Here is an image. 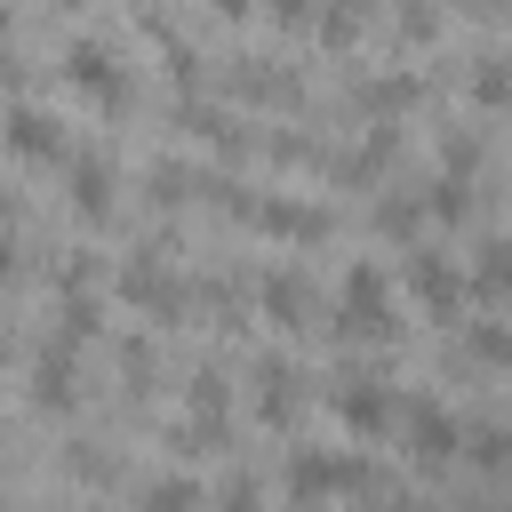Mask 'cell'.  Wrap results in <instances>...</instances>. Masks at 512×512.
<instances>
[{
	"label": "cell",
	"instance_id": "cell-18",
	"mask_svg": "<svg viewBox=\"0 0 512 512\" xmlns=\"http://www.w3.org/2000/svg\"><path fill=\"white\" fill-rule=\"evenodd\" d=\"M472 288H480V296H512V240H488V248H480Z\"/></svg>",
	"mask_w": 512,
	"mask_h": 512
},
{
	"label": "cell",
	"instance_id": "cell-12",
	"mask_svg": "<svg viewBox=\"0 0 512 512\" xmlns=\"http://www.w3.org/2000/svg\"><path fill=\"white\" fill-rule=\"evenodd\" d=\"M296 408H304V392H296V368H288L280 352H264V360H256V416L288 432V424H296Z\"/></svg>",
	"mask_w": 512,
	"mask_h": 512
},
{
	"label": "cell",
	"instance_id": "cell-8",
	"mask_svg": "<svg viewBox=\"0 0 512 512\" xmlns=\"http://www.w3.org/2000/svg\"><path fill=\"white\" fill-rule=\"evenodd\" d=\"M8 144H16L24 168H64V160H72V152H64V128H56L40 104H16V112H8Z\"/></svg>",
	"mask_w": 512,
	"mask_h": 512
},
{
	"label": "cell",
	"instance_id": "cell-26",
	"mask_svg": "<svg viewBox=\"0 0 512 512\" xmlns=\"http://www.w3.org/2000/svg\"><path fill=\"white\" fill-rule=\"evenodd\" d=\"M472 352H480V360H496V368L512 376V336H504V328H480V336H472Z\"/></svg>",
	"mask_w": 512,
	"mask_h": 512
},
{
	"label": "cell",
	"instance_id": "cell-4",
	"mask_svg": "<svg viewBox=\"0 0 512 512\" xmlns=\"http://www.w3.org/2000/svg\"><path fill=\"white\" fill-rule=\"evenodd\" d=\"M368 488H384L368 464H352V456H296L288 464V496H368Z\"/></svg>",
	"mask_w": 512,
	"mask_h": 512
},
{
	"label": "cell",
	"instance_id": "cell-28",
	"mask_svg": "<svg viewBox=\"0 0 512 512\" xmlns=\"http://www.w3.org/2000/svg\"><path fill=\"white\" fill-rule=\"evenodd\" d=\"M216 8H224V16H248V8H256V0H216Z\"/></svg>",
	"mask_w": 512,
	"mask_h": 512
},
{
	"label": "cell",
	"instance_id": "cell-30",
	"mask_svg": "<svg viewBox=\"0 0 512 512\" xmlns=\"http://www.w3.org/2000/svg\"><path fill=\"white\" fill-rule=\"evenodd\" d=\"M56 8H64V16H80V8H88V0H56Z\"/></svg>",
	"mask_w": 512,
	"mask_h": 512
},
{
	"label": "cell",
	"instance_id": "cell-20",
	"mask_svg": "<svg viewBox=\"0 0 512 512\" xmlns=\"http://www.w3.org/2000/svg\"><path fill=\"white\" fill-rule=\"evenodd\" d=\"M184 128L200 144H216V152H240V120H224V112H184Z\"/></svg>",
	"mask_w": 512,
	"mask_h": 512
},
{
	"label": "cell",
	"instance_id": "cell-17",
	"mask_svg": "<svg viewBox=\"0 0 512 512\" xmlns=\"http://www.w3.org/2000/svg\"><path fill=\"white\" fill-rule=\"evenodd\" d=\"M464 456L480 472H512V432L504 424H480V432H464Z\"/></svg>",
	"mask_w": 512,
	"mask_h": 512
},
{
	"label": "cell",
	"instance_id": "cell-22",
	"mask_svg": "<svg viewBox=\"0 0 512 512\" xmlns=\"http://www.w3.org/2000/svg\"><path fill=\"white\" fill-rule=\"evenodd\" d=\"M424 208H432V216H440V224H464V208H472V200H464V176H440V184H432V200H424Z\"/></svg>",
	"mask_w": 512,
	"mask_h": 512
},
{
	"label": "cell",
	"instance_id": "cell-29",
	"mask_svg": "<svg viewBox=\"0 0 512 512\" xmlns=\"http://www.w3.org/2000/svg\"><path fill=\"white\" fill-rule=\"evenodd\" d=\"M472 8H488V16H512V0H472Z\"/></svg>",
	"mask_w": 512,
	"mask_h": 512
},
{
	"label": "cell",
	"instance_id": "cell-10",
	"mask_svg": "<svg viewBox=\"0 0 512 512\" xmlns=\"http://www.w3.org/2000/svg\"><path fill=\"white\" fill-rule=\"evenodd\" d=\"M272 240H296V248H312V240H328V208H304V200H288V192H272V200H256L248 208Z\"/></svg>",
	"mask_w": 512,
	"mask_h": 512
},
{
	"label": "cell",
	"instance_id": "cell-7",
	"mask_svg": "<svg viewBox=\"0 0 512 512\" xmlns=\"http://www.w3.org/2000/svg\"><path fill=\"white\" fill-rule=\"evenodd\" d=\"M408 288H416V304H424L432 320H456V304H464V272H456L440 248H416V256H408Z\"/></svg>",
	"mask_w": 512,
	"mask_h": 512
},
{
	"label": "cell",
	"instance_id": "cell-2",
	"mask_svg": "<svg viewBox=\"0 0 512 512\" xmlns=\"http://www.w3.org/2000/svg\"><path fill=\"white\" fill-rule=\"evenodd\" d=\"M56 72H64V88H72L80 104H96L104 120H120V112L136 104V88H128V72L112 64V48H104V40H72Z\"/></svg>",
	"mask_w": 512,
	"mask_h": 512
},
{
	"label": "cell",
	"instance_id": "cell-19",
	"mask_svg": "<svg viewBox=\"0 0 512 512\" xmlns=\"http://www.w3.org/2000/svg\"><path fill=\"white\" fill-rule=\"evenodd\" d=\"M232 88H240V96H264V104H296V80H288V72H256V64H240Z\"/></svg>",
	"mask_w": 512,
	"mask_h": 512
},
{
	"label": "cell",
	"instance_id": "cell-9",
	"mask_svg": "<svg viewBox=\"0 0 512 512\" xmlns=\"http://www.w3.org/2000/svg\"><path fill=\"white\" fill-rule=\"evenodd\" d=\"M256 296H264V312H272L288 336L320 328V296H312V280H304V272H288V264H280V272H264V288H256Z\"/></svg>",
	"mask_w": 512,
	"mask_h": 512
},
{
	"label": "cell",
	"instance_id": "cell-16",
	"mask_svg": "<svg viewBox=\"0 0 512 512\" xmlns=\"http://www.w3.org/2000/svg\"><path fill=\"white\" fill-rule=\"evenodd\" d=\"M360 24H368V0H328V8H320V40H328V48H352Z\"/></svg>",
	"mask_w": 512,
	"mask_h": 512
},
{
	"label": "cell",
	"instance_id": "cell-15",
	"mask_svg": "<svg viewBox=\"0 0 512 512\" xmlns=\"http://www.w3.org/2000/svg\"><path fill=\"white\" fill-rule=\"evenodd\" d=\"M416 96H424V88H416L408 72H400V80H368V88H360V112H376V120H392V112H408Z\"/></svg>",
	"mask_w": 512,
	"mask_h": 512
},
{
	"label": "cell",
	"instance_id": "cell-24",
	"mask_svg": "<svg viewBox=\"0 0 512 512\" xmlns=\"http://www.w3.org/2000/svg\"><path fill=\"white\" fill-rule=\"evenodd\" d=\"M120 376H128V392H152V344H128L120 352Z\"/></svg>",
	"mask_w": 512,
	"mask_h": 512
},
{
	"label": "cell",
	"instance_id": "cell-25",
	"mask_svg": "<svg viewBox=\"0 0 512 512\" xmlns=\"http://www.w3.org/2000/svg\"><path fill=\"white\" fill-rule=\"evenodd\" d=\"M144 504H152V512H168V504H200V480H160V488H144Z\"/></svg>",
	"mask_w": 512,
	"mask_h": 512
},
{
	"label": "cell",
	"instance_id": "cell-14",
	"mask_svg": "<svg viewBox=\"0 0 512 512\" xmlns=\"http://www.w3.org/2000/svg\"><path fill=\"white\" fill-rule=\"evenodd\" d=\"M464 88H472L480 112H504V104H512V56H496V48L472 56V80H464Z\"/></svg>",
	"mask_w": 512,
	"mask_h": 512
},
{
	"label": "cell",
	"instance_id": "cell-27",
	"mask_svg": "<svg viewBox=\"0 0 512 512\" xmlns=\"http://www.w3.org/2000/svg\"><path fill=\"white\" fill-rule=\"evenodd\" d=\"M152 192H160V200H184V192H192V176H184L176 160H160V168H152Z\"/></svg>",
	"mask_w": 512,
	"mask_h": 512
},
{
	"label": "cell",
	"instance_id": "cell-1",
	"mask_svg": "<svg viewBox=\"0 0 512 512\" xmlns=\"http://www.w3.org/2000/svg\"><path fill=\"white\" fill-rule=\"evenodd\" d=\"M336 328L352 336V344H392L400 336V304H392V280H384V264H344V280H336Z\"/></svg>",
	"mask_w": 512,
	"mask_h": 512
},
{
	"label": "cell",
	"instance_id": "cell-23",
	"mask_svg": "<svg viewBox=\"0 0 512 512\" xmlns=\"http://www.w3.org/2000/svg\"><path fill=\"white\" fill-rule=\"evenodd\" d=\"M272 24L280 32H312L320 24V0H272Z\"/></svg>",
	"mask_w": 512,
	"mask_h": 512
},
{
	"label": "cell",
	"instance_id": "cell-13",
	"mask_svg": "<svg viewBox=\"0 0 512 512\" xmlns=\"http://www.w3.org/2000/svg\"><path fill=\"white\" fill-rule=\"evenodd\" d=\"M120 296H128L136 312H152V320H176V312H184V288H176V280H168V272H160L152 256L120 272Z\"/></svg>",
	"mask_w": 512,
	"mask_h": 512
},
{
	"label": "cell",
	"instance_id": "cell-3",
	"mask_svg": "<svg viewBox=\"0 0 512 512\" xmlns=\"http://www.w3.org/2000/svg\"><path fill=\"white\" fill-rule=\"evenodd\" d=\"M400 440H408V456H416L424 472H440V464H456V456H464V424H456L440 400H408Z\"/></svg>",
	"mask_w": 512,
	"mask_h": 512
},
{
	"label": "cell",
	"instance_id": "cell-21",
	"mask_svg": "<svg viewBox=\"0 0 512 512\" xmlns=\"http://www.w3.org/2000/svg\"><path fill=\"white\" fill-rule=\"evenodd\" d=\"M424 216H432V208H416V200H384V208H376V232H384V240H416Z\"/></svg>",
	"mask_w": 512,
	"mask_h": 512
},
{
	"label": "cell",
	"instance_id": "cell-5",
	"mask_svg": "<svg viewBox=\"0 0 512 512\" xmlns=\"http://www.w3.org/2000/svg\"><path fill=\"white\" fill-rule=\"evenodd\" d=\"M64 192H72V216H80V224H112L120 176H112L104 152H72V160H64Z\"/></svg>",
	"mask_w": 512,
	"mask_h": 512
},
{
	"label": "cell",
	"instance_id": "cell-11",
	"mask_svg": "<svg viewBox=\"0 0 512 512\" xmlns=\"http://www.w3.org/2000/svg\"><path fill=\"white\" fill-rule=\"evenodd\" d=\"M72 400H80V368H72V344H64V336H48V352L32 360V408H48V416H56V408H72Z\"/></svg>",
	"mask_w": 512,
	"mask_h": 512
},
{
	"label": "cell",
	"instance_id": "cell-6",
	"mask_svg": "<svg viewBox=\"0 0 512 512\" xmlns=\"http://www.w3.org/2000/svg\"><path fill=\"white\" fill-rule=\"evenodd\" d=\"M336 416H344L360 440H376V432H392L408 408L392 400V384H376V376H344V392H336Z\"/></svg>",
	"mask_w": 512,
	"mask_h": 512
}]
</instances>
